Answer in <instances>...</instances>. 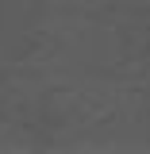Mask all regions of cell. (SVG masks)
I'll return each mask as SVG.
<instances>
[]
</instances>
